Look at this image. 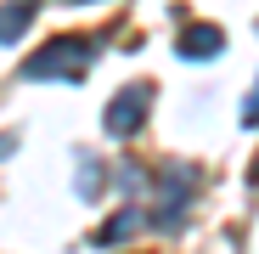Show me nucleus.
Returning a JSON list of instances; mask_svg holds the SVG:
<instances>
[{
    "label": "nucleus",
    "mask_w": 259,
    "mask_h": 254,
    "mask_svg": "<svg viewBox=\"0 0 259 254\" xmlns=\"http://www.w3.org/2000/svg\"><path fill=\"white\" fill-rule=\"evenodd\" d=\"M141 102H147V91H136V96H124V102L113 107V130H130V124H136V113H141Z\"/></svg>",
    "instance_id": "f257e3e1"
}]
</instances>
